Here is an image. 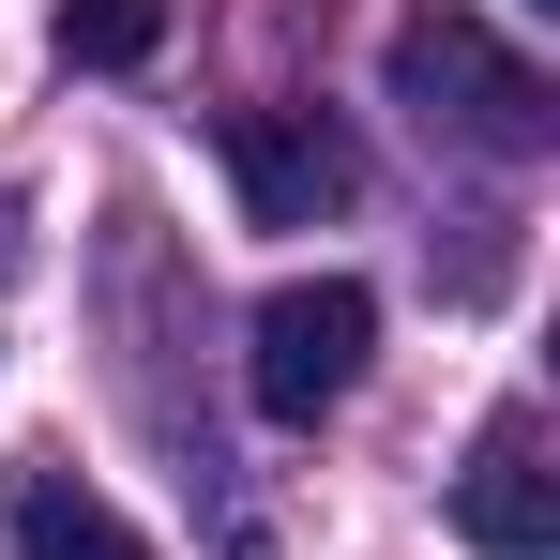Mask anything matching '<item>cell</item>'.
<instances>
[{
	"label": "cell",
	"mask_w": 560,
	"mask_h": 560,
	"mask_svg": "<svg viewBox=\"0 0 560 560\" xmlns=\"http://www.w3.org/2000/svg\"><path fill=\"white\" fill-rule=\"evenodd\" d=\"M228 183L258 228H318V212L364 197V152H349L334 106H228Z\"/></svg>",
	"instance_id": "3957f363"
},
{
	"label": "cell",
	"mask_w": 560,
	"mask_h": 560,
	"mask_svg": "<svg viewBox=\"0 0 560 560\" xmlns=\"http://www.w3.org/2000/svg\"><path fill=\"white\" fill-rule=\"evenodd\" d=\"M394 106L424 121V137H455V152H485V167H530L560 137V92H546V61H515L485 15H409L394 31Z\"/></svg>",
	"instance_id": "6da1fadb"
},
{
	"label": "cell",
	"mask_w": 560,
	"mask_h": 560,
	"mask_svg": "<svg viewBox=\"0 0 560 560\" xmlns=\"http://www.w3.org/2000/svg\"><path fill=\"white\" fill-rule=\"evenodd\" d=\"M364 349H378V288H349V273H288L273 303H258L243 378H258V409H273V424H318V409L364 378Z\"/></svg>",
	"instance_id": "7a4b0ae2"
},
{
	"label": "cell",
	"mask_w": 560,
	"mask_h": 560,
	"mask_svg": "<svg viewBox=\"0 0 560 560\" xmlns=\"http://www.w3.org/2000/svg\"><path fill=\"white\" fill-rule=\"evenodd\" d=\"M455 530L485 560H546L560 546V469H546V409H500L455 469Z\"/></svg>",
	"instance_id": "277c9868"
},
{
	"label": "cell",
	"mask_w": 560,
	"mask_h": 560,
	"mask_svg": "<svg viewBox=\"0 0 560 560\" xmlns=\"http://www.w3.org/2000/svg\"><path fill=\"white\" fill-rule=\"evenodd\" d=\"M0 530H15V560H152L61 455H15V469H0Z\"/></svg>",
	"instance_id": "5b68a950"
},
{
	"label": "cell",
	"mask_w": 560,
	"mask_h": 560,
	"mask_svg": "<svg viewBox=\"0 0 560 560\" xmlns=\"http://www.w3.org/2000/svg\"><path fill=\"white\" fill-rule=\"evenodd\" d=\"M167 15H183V0H61V61H77V77H137V61L167 46Z\"/></svg>",
	"instance_id": "8992f818"
}]
</instances>
